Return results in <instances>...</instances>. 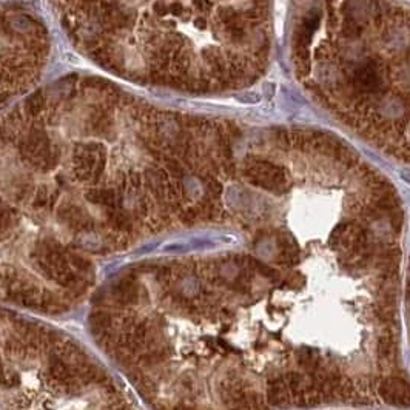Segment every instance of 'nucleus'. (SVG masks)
I'll use <instances>...</instances> for the list:
<instances>
[{
	"instance_id": "nucleus-1",
	"label": "nucleus",
	"mask_w": 410,
	"mask_h": 410,
	"mask_svg": "<svg viewBox=\"0 0 410 410\" xmlns=\"http://www.w3.org/2000/svg\"><path fill=\"white\" fill-rule=\"evenodd\" d=\"M244 174L251 185H256L264 190L275 194L287 191V173L276 164L268 161H251L247 164Z\"/></svg>"
},
{
	"instance_id": "nucleus-2",
	"label": "nucleus",
	"mask_w": 410,
	"mask_h": 410,
	"mask_svg": "<svg viewBox=\"0 0 410 410\" xmlns=\"http://www.w3.org/2000/svg\"><path fill=\"white\" fill-rule=\"evenodd\" d=\"M378 393L389 406L410 407V384L399 376H386L378 386Z\"/></svg>"
},
{
	"instance_id": "nucleus-3",
	"label": "nucleus",
	"mask_w": 410,
	"mask_h": 410,
	"mask_svg": "<svg viewBox=\"0 0 410 410\" xmlns=\"http://www.w3.org/2000/svg\"><path fill=\"white\" fill-rule=\"evenodd\" d=\"M144 295L142 287L133 278H123L111 288L110 299L117 306L138 304Z\"/></svg>"
},
{
	"instance_id": "nucleus-4",
	"label": "nucleus",
	"mask_w": 410,
	"mask_h": 410,
	"mask_svg": "<svg viewBox=\"0 0 410 410\" xmlns=\"http://www.w3.org/2000/svg\"><path fill=\"white\" fill-rule=\"evenodd\" d=\"M266 401L271 407H284L290 404L291 393L284 379V375L268 378L266 389Z\"/></svg>"
},
{
	"instance_id": "nucleus-5",
	"label": "nucleus",
	"mask_w": 410,
	"mask_h": 410,
	"mask_svg": "<svg viewBox=\"0 0 410 410\" xmlns=\"http://www.w3.org/2000/svg\"><path fill=\"white\" fill-rule=\"evenodd\" d=\"M276 244H278L279 253L276 255L275 261L278 264L286 266V267H293L295 264H298V261H299V247H298L295 239L290 238V236H286V234H279L278 239H276Z\"/></svg>"
},
{
	"instance_id": "nucleus-6",
	"label": "nucleus",
	"mask_w": 410,
	"mask_h": 410,
	"mask_svg": "<svg viewBox=\"0 0 410 410\" xmlns=\"http://www.w3.org/2000/svg\"><path fill=\"white\" fill-rule=\"evenodd\" d=\"M296 361L302 372L311 375L321 367V353L316 348H299L296 351Z\"/></svg>"
},
{
	"instance_id": "nucleus-7",
	"label": "nucleus",
	"mask_w": 410,
	"mask_h": 410,
	"mask_svg": "<svg viewBox=\"0 0 410 410\" xmlns=\"http://www.w3.org/2000/svg\"><path fill=\"white\" fill-rule=\"evenodd\" d=\"M86 199L97 204V205H103L106 208H117L119 207V196L117 193L111 188H91L86 191Z\"/></svg>"
},
{
	"instance_id": "nucleus-8",
	"label": "nucleus",
	"mask_w": 410,
	"mask_h": 410,
	"mask_svg": "<svg viewBox=\"0 0 410 410\" xmlns=\"http://www.w3.org/2000/svg\"><path fill=\"white\" fill-rule=\"evenodd\" d=\"M376 353H378V359L381 364L389 366L393 363L396 358V344H395V339L392 335L386 333V336L379 338Z\"/></svg>"
},
{
	"instance_id": "nucleus-9",
	"label": "nucleus",
	"mask_w": 410,
	"mask_h": 410,
	"mask_svg": "<svg viewBox=\"0 0 410 410\" xmlns=\"http://www.w3.org/2000/svg\"><path fill=\"white\" fill-rule=\"evenodd\" d=\"M66 259H68V262H70L71 268L77 273V275L82 276V278L88 276V278L91 279V276H93V266H91L90 261L85 259L81 255H77V253H74V251H70V250H66Z\"/></svg>"
},
{
	"instance_id": "nucleus-10",
	"label": "nucleus",
	"mask_w": 410,
	"mask_h": 410,
	"mask_svg": "<svg viewBox=\"0 0 410 410\" xmlns=\"http://www.w3.org/2000/svg\"><path fill=\"white\" fill-rule=\"evenodd\" d=\"M113 321H114V318L110 313H106V311H94L90 319L93 330L99 335L108 333L110 328L113 327Z\"/></svg>"
},
{
	"instance_id": "nucleus-11",
	"label": "nucleus",
	"mask_w": 410,
	"mask_h": 410,
	"mask_svg": "<svg viewBox=\"0 0 410 410\" xmlns=\"http://www.w3.org/2000/svg\"><path fill=\"white\" fill-rule=\"evenodd\" d=\"M17 219V214L14 210H11L9 207L3 204V201L0 199V233L6 231L9 227L13 226Z\"/></svg>"
},
{
	"instance_id": "nucleus-12",
	"label": "nucleus",
	"mask_w": 410,
	"mask_h": 410,
	"mask_svg": "<svg viewBox=\"0 0 410 410\" xmlns=\"http://www.w3.org/2000/svg\"><path fill=\"white\" fill-rule=\"evenodd\" d=\"M43 103H45L43 96H42L41 93H37V94L31 96V97H29V99L26 101L25 108H26V111H28L29 114H33V116H34V114H39V113L42 111Z\"/></svg>"
},
{
	"instance_id": "nucleus-13",
	"label": "nucleus",
	"mask_w": 410,
	"mask_h": 410,
	"mask_svg": "<svg viewBox=\"0 0 410 410\" xmlns=\"http://www.w3.org/2000/svg\"><path fill=\"white\" fill-rule=\"evenodd\" d=\"M50 198H51V194H50V191H48V188L46 187H41V188L37 190V193H36L34 207L36 208L48 207V205H50Z\"/></svg>"
},
{
	"instance_id": "nucleus-14",
	"label": "nucleus",
	"mask_w": 410,
	"mask_h": 410,
	"mask_svg": "<svg viewBox=\"0 0 410 410\" xmlns=\"http://www.w3.org/2000/svg\"><path fill=\"white\" fill-rule=\"evenodd\" d=\"M304 282H306L304 276H301L299 273H290L287 279L284 281V284L288 287H301V286H304Z\"/></svg>"
},
{
	"instance_id": "nucleus-15",
	"label": "nucleus",
	"mask_w": 410,
	"mask_h": 410,
	"mask_svg": "<svg viewBox=\"0 0 410 410\" xmlns=\"http://www.w3.org/2000/svg\"><path fill=\"white\" fill-rule=\"evenodd\" d=\"M167 168H168V173H170L171 176H174V178H181V176L184 174L182 165H181L178 161H174V159H171V161L167 162Z\"/></svg>"
},
{
	"instance_id": "nucleus-16",
	"label": "nucleus",
	"mask_w": 410,
	"mask_h": 410,
	"mask_svg": "<svg viewBox=\"0 0 410 410\" xmlns=\"http://www.w3.org/2000/svg\"><path fill=\"white\" fill-rule=\"evenodd\" d=\"M153 11H154L156 14H158V16L162 17V16H165V14L168 13V6L165 5L164 2H159V0H156V2L153 3Z\"/></svg>"
},
{
	"instance_id": "nucleus-17",
	"label": "nucleus",
	"mask_w": 410,
	"mask_h": 410,
	"mask_svg": "<svg viewBox=\"0 0 410 410\" xmlns=\"http://www.w3.org/2000/svg\"><path fill=\"white\" fill-rule=\"evenodd\" d=\"M168 13H171L173 16H182L184 14V6L181 2H173L168 6Z\"/></svg>"
},
{
	"instance_id": "nucleus-18",
	"label": "nucleus",
	"mask_w": 410,
	"mask_h": 410,
	"mask_svg": "<svg viewBox=\"0 0 410 410\" xmlns=\"http://www.w3.org/2000/svg\"><path fill=\"white\" fill-rule=\"evenodd\" d=\"M176 2H178V0H176Z\"/></svg>"
}]
</instances>
